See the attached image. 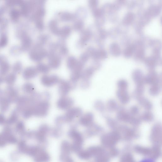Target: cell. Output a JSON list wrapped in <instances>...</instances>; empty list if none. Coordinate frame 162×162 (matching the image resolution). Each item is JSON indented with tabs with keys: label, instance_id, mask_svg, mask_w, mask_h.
Masks as SVG:
<instances>
[{
	"label": "cell",
	"instance_id": "30",
	"mask_svg": "<svg viewBox=\"0 0 162 162\" xmlns=\"http://www.w3.org/2000/svg\"><path fill=\"white\" fill-rule=\"evenodd\" d=\"M74 17V16L68 12L63 13L60 16V18L62 20L64 21H68L72 20Z\"/></svg>",
	"mask_w": 162,
	"mask_h": 162
},
{
	"label": "cell",
	"instance_id": "18",
	"mask_svg": "<svg viewBox=\"0 0 162 162\" xmlns=\"http://www.w3.org/2000/svg\"><path fill=\"white\" fill-rule=\"evenodd\" d=\"M117 119L120 121L129 122L132 117L129 113L123 110H120L117 113Z\"/></svg>",
	"mask_w": 162,
	"mask_h": 162
},
{
	"label": "cell",
	"instance_id": "15",
	"mask_svg": "<svg viewBox=\"0 0 162 162\" xmlns=\"http://www.w3.org/2000/svg\"><path fill=\"white\" fill-rule=\"evenodd\" d=\"M120 129L124 134V138L126 140H130L137 136L136 131L127 127H121Z\"/></svg>",
	"mask_w": 162,
	"mask_h": 162
},
{
	"label": "cell",
	"instance_id": "34",
	"mask_svg": "<svg viewBox=\"0 0 162 162\" xmlns=\"http://www.w3.org/2000/svg\"><path fill=\"white\" fill-rule=\"evenodd\" d=\"M55 124L57 126H61L65 123L63 116H60L56 118Z\"/></svg>",
	"mask_w": 162,
	"mask_h": 162
},
{
	"label": "cell",
	"instance_id": "20",
	"mask_svg": "<svg viewBox=\"0 0 162 162\" xmlns=\"http://www.w3.org/2000/svg\"><path fill=\"white\" fill-rule=\"evenodd\" d=\"M160 146L158 145H154L151 148V152L150 156L152 159H156L160 156L161 151Z\"/></svg>",
	"mask_w": 162,
	"mask_h": 162
},
{
	"label": "cell",
	"instance_id": "6",
	"mask_svg": "<svg viewBox=\"0 0 162 162\" xmlns=\"http://www.w3.org/2000/svg\"><path fill=\"white\" fill-rule=\"evenodd\" d=\"M82 113L81 109L79 107H72L68 109L63 115L65 123L71 122L76 118L80 117Z\"/></svg>",
	"mask_w": 162,
	"mask_h": 162
},
{
	"label": "cell",
	"instance_id": "19",
	"mask_svg": "<svg viewBox=\"0 0 162 162\" xmlns=\"http://www.w3.org/2000/svg\"><path fill=\"white\" fill-rule=\"evenodd\" d=\"M135 152L144 156H150L151 152V148L144 147L140 146H136L134 148Z\"/></svg>",
	"mask_w": 162,
	"mask_h": 162
},
{
	"label": "cell",
	"instance_id": "3",
	"mask_svg": "<svg viewBox=\"0 0 162 162\" xmlns=\"http://www.w3.org/2000/svg\"><path fill=\"white\" fill-rule=\"evenodd\" d=\"M60 160L63 162L73 161L71 156L72 152L71 144L67 141L64 140L61 143L60 146Z\"/></svg>",
	"mask_w": 162,
	"mask_h": 162
},
{
	"label": "cell",
	"instance_id": "26",
	"mask_svg": "<svg viewBox=\"0 0 162 162\" xmlns=\"http://www.w3.org/2000/svg\"><path fill=\"white\" fill-rule=\"evenodd\" d=\"M50 68L49 66L43 63H39L37 68L38 72L44 73H46L49 72Z\"/></svg>",
	"mask_w": 162,
	"mask_h": 162
},
{
	"label": "cell",
	"instance_id": "31",
	"mask_svg": "<svg viewBox=\"0 0 162 162\" xmlns=\"http://www.w3.org/2000/svg\"><path fill=\"white\" fill-rule=\"evenodd\" d=\"M121 161L122 162H133L134 161L133 157L130 153H126L121 157Z\"/></svg>",
	"mask_w": 162,
	"mask_h": 162
},
{
	"label": "cell",
	"instance_id": "11",
	"mask_svg": "<svg viewBox=\"0 0 162 162\" xmlns=\"http://www.w3.org/2000/svg\"><path fill=\"white\" fill-rule=\"evenodd\" d=\"M59 78L57 76L45 75L42 77L41 81L44 86L46 87H50L53 86L59 82Z\"/></svg>",
	"mask_w": 162,
	"mask_h": 162
},
{
	"label": "cell",
	"instance_id": "25",
	"mask_svg": "<svg viewBox=\"0 0 162 162\" xmlns=\"http://www.w3.org/2000/svg\"><path fill=\"white\" fill-rule=\"evenodd\" d=\"M49 27L51 32L56 35H59L60 29L58 26L57 22L55 20H52L49 24Z\"/></svg>",
	"mask_w": 162,
	"mask_h": 162
},
{
	"label": "cell",
	"instance_id": "2",
	"mask_svg": "<svg viewBox=\"0 0 162 162\" xmlns=\"http://www.w3.org/2000/svg\"><path fill=\"white\" fill-rule=\"evenodd\" d=\"M120 138V134L117 131H115L102 135L101 141L104 146L111 148L114 146Z\"/></svg>",
	"mask_w": 162,
	"mask_h": 162
},
{
	"label": "cell",
	"instance_id": "33",
	"mask_svg": "<svg viewBox=\"0 0 162 162\" xmlns=\"http://www.w3.org/2000/svg\"><path fill=\"white\" fill-rule=\"evenodd\" d=\"M107 107L109 111H113L116 110L118 106L117 103L114 101L111 100L107 103Z\"/></svg>",
	"mask_w": 162,
	"mask_h": 162
},
{
	"label": "cell",
	"instance_id": "23",
	"mask_svg": "<svg viewBox=\"0 0 162 162\" xmlns=\"http://www.w3.org/2000/svg\"><path fill=\"white\" fill-rule=\"evenodd\" d=\"M78 61L75 58L70 56L67 60V65L68 68L72 71L77 65Z\"/></svg>",
	"mask_w": 162,
	"mask_h": 162
},
{
	"label": "cell",
	"instance_id": "36",
	"mask_svg": "<svg viewBox=\"0 0 162 162\" xmlns=\"http://www.w3.org/2000/svg\"><path fill=\"white\" fill-rule=\"evenodd\" d=\"M94 107L96 110L100 112H103L104 109V105L103 103L100 101L96 102L94 104Z\"/></svg>",
	"mask_w": 162,
	"mask_h": 162
},
{
	"label": "cell",
	"instance_id": "13",
	"mask_svg": "<svg viewBox=\"0 0 162 162\" xmlns=\"http://www.w3.org/2000/svg\"><path fill=\"white\" fill-rule=\"evenodd\" d=\"M94 117L92 113L87 112L81 115L79 123L82 126L88 127L94 123Z\"/></svg>",
	"mask_w": 162,
	"mask_h": 162
},
{
	"label": "cell",
	"instance_id": "14",
	"mask_svg": "<svg viewBox=\"0 0 162 162\" xmlns=\"http://www.w3.org/2000/svg\"><path fill=\"white\" fill-rule=\"evenodd\" d=\"M87 127L85 133L86 136L87 138L94 136L99 134L102 130L101 127L94 123Z\"/></svg>",
	"mask_w": 162,
	"mask_h": 162
},
{
	"label": "cell",
	"instance_id": "5",
	"mask_svg": "<svg viewBox=\"0 0 162 162\" xmlns=\"http://www.w3.org/2000/svg\"><path fill=\"white\" fill-rule=\"evenodd\" d=\"M50 108V104L48 100H41L38 103L35 109L36 115L39 117L46 116Z\"/></svg>",
	"mask_w": 162,
	"mask_h": 162
},
{
	"label": "cell",
	"instance_id": "37",
	"mask_svg": "<svg viewBox=\"0 0 162 162\" xmlns=\"http://www.w3.org/2000/svg\"><path fill=\"white\" fill-rule=\"evenodd\" d=\"M119 154V151L116 148H111V149L109 152V156L111 157H115L117 156Z\"/></svg>",
	"mask_w": 162,
	"mask_h": 162
},
{
	"label": "cell",
	"instance_id": "24",
	"mask_svg": "<svg viewBox=\"0 0 162 162\" xmlns=\"http://www.w3.org/2000/svg\"><path fill=\"white\" fill-rule=\"evenodd\" d=\"M71 32V29L69 26H66L60 29L59 35L63 38H67Z\"/></svg>",
	"mask_w": 162,
	"mask_h": 162
},
{
	"label": "cell",
	"instance_id": "38",
	"mask_svg": "<svg viewBox=\"0 0 162 162\" xmlns=\"http://www.w3.org/2000/svg\"><path fill=\"white\" fill-rule=\"evenodd\" d=\"M108 124L109 126L112 128H116L117 126V123L116 121L112 119H108L107 120Z\"/></svg>",
	"mask_w": 162,
	"mask_h": 162
},
{
	"label": "cell",
	"instance_id": "9",
	"mask_svg": "<svg viewBox=\"0 0 162 162\" xmlns=\"http://www.w3.org/2000/svg\"><path fill=\"white\" fill-rule=\"evenodd\" d=\"M47 51L42 47L38 44L34 49L32 56L33 59L37 61H40L45 58L48 56Z\"/></svg>",
	"mask_w": 162,
	"mask_h": 162
},
{
	"label": "cell",
	"instance_id": "1",
	"mask_svg": "<svg viewBox=\"0 0 162 162\" xmlns=\"http://www.w3.org/2000/svg\"><path fill=\"white\" fill-rule=\"evenodd\" d=\"M68 136L72 140V143L71 144L72 151L78 153L82 149L84 142L82 134L75 127H73L68 131Z\"/></svg>",
	"mask_w": 162,
	"mask_h": 162
},
{
	"label": "cell",
	"instance_id": "22",
	"mask_svg": "<svg viewBox=\"0 0 162 162\" xmlns=\"http://www.w3.org/2000/svg\"><path fill=\"white\" fill-rule=\"evenodd\" d=\"M50 134L51 136L55 138H58L62 134V130L60 126H57L53 128L50 129Z\"/></svg>",
	"mask_w": 162,
	"mask_h": 162
},
{
	"label": "cell",
	"instance_id": "17",
	"mask_svg": "<svg viewBox=\"0 0 162 162\" xmlns=\"http://www.w3.org/2000/svg\"><path fill=\"white\" fill-rule=\"evenodd\" d=\"M50 159V156L45 148L42 149L36 155V160L38 161H49Z\"/></svg>",
	"mask_w": 162,
	"mask_h": 162
},
{
	"label": "cell",
	"instance_id": "39",
	"mask_svg": "<svg viewBox=\"0 0 162 162\" xmlns=\"http://www.w3.org/2000/svg\"><path fill=\"white\" fill-rule=\"evenodd\" d=\"M48 37L46 35H42L41 36L40 39H39V41L40 42L39 43V44L42 46L44 44L47 42L48 40Z\"/></svg>",
	"mask_w": 162,
	"mask_h": 162
},
{
	"label": "cell",
	"instance_id": "32",
	"mask_svg": "<svg viewBox=\"0 0 162 162\" xmlns=\"http://www.w3.org/2000/svg\"><path fill=\"white\" fill-rule=\"evenodd\" d=\"M139 103L144 108L148 110H150L152 108L151 103L146 99H141L139 100Z\"/></svg>",
	"mask_w": 162,
	"mask_h": 162
},
{
	"label": "cell",
	"instance_id": "4",
	"mask_svg": "<svg viewBox=\"0 0 162 162\" xmlns=\"http://www.w3.org/2000/svg\"><path fill=\"white\" fill-rule=\"evenodd\" d=\"M150 139L154 145L160 146L161 144V126L159 124H156L153 126L151 130Z\"/></svg>",
	"mask_w": 162,
	"mask_h": 162
},
{
	"label": "cell",
	"instance_id": "41",
	"mask_svg": "<svg viewBox=\"0 0 162 162\" xmlns=\"http://www.w3.org/2000/svg\"><path fill=\"white\" fill-rule=\"evenodd\" d=\"M88 58V55L86 53H83L80 58V62L84 64Z\"/></svg>",
	"mask_w": 162,
	"mask_h": 162
},
{
	"label": "cell",
	"instance_id": "10",
	"mask_svg": "<svg viewBox=\"0 0 162 162\" xmlns=\"http://www.w3.org/2000/svg\"><path fill=\"white\" fill-rule=\"evenodd\" d=\"M49 66L53 69H56L59 67L61 63L60 56L55 53V51H50L48 54Z\"/></svg>",
	"mask_w": 162,
	"mask_h": 162
},
{
	"label": "cell",
	"instance_id": "12",
	"mask_svg": "<svg viewBox=\"0 0 162 162\" xmlns=\"http://www.w3.org/2000/svg\"><path fill=\"white\" fill-rule=\"evenodd\" d=\"M59 83V92L62 96H67L73 87L71 84L67 81L60 80Z\"/></svg>",
	"mask_w": 162,
	"mask_h": 162
},
{
	"label": "cell",
	"instance_id": "28",
	"mask_svg": "<svg viewBox=\"0 0 162 162\" xmlns=\"http://www.w3.org/2000/svg\"><path fill=\"white\" fill-rule=\"evenodd\" d=\"M58 49H59V53L61 55H67L68 53L67 47L65 43L63 42H60L57 44Z\"/></svg>",
	"mask_w": 162,
	"mask_h": 162
},
{
	"label": "cell",
	"instance_id": "8",
	"mask_svg": "<svg viewBox=\"0 0 162 162\" xmlns=\"http://www.w3.org/2000/svg\"><path fill=\"white\" fill-rule=\"evenodd\" d=\"M74 101L71 98L67 96H62L57 103V106L60 110H68L72 107Z\"/></svg>",
	"mask_w": 162,
	"mask_h": 162
},
{
	"label": "cell",
	"instance_id": "7",
	"mask_svg": "<svg viewBox=\"0 0 162 162\" xmlns=\"http://www.w3.org/2000/svg\"><path fill=\"white\" fill-rule=\"evenodd\" d=\"M50 129L49 127L46 124H42L39 127L36 137L37 141L41 145L46 143L47 135L50 133Z\"/></svg>",
	"mask_w": 162,
	"mask_h": 162
},
{
	"label": "cell",
	"instance_id": "35",
	"mask_svg": "<svg viewBox=\"0 0 162 162\" xmlns=\"http://www.w3.org/2000/svg\"><path fill=\"white\" fill-rule=\"evenodd\" d=\"M84 26V23L81 20L78 21L74 24L73 28L74 30L77 31L81 30Z\"/></svg>",
	"mask_w": 162,
	"mask_h": 162
},
{
	"label": "cell",
	"instance_id": "27",
	"mask_svg": "<svg viewBox=\"0 0 162 162\" xmlns=\"http://www.w3.org/2000/svg\"><path fill=\"white\" fill-rule=\"evenodd\" d=\"M78 156L80 159L83 160H88L91 158L89 153L87 150L82 149L77 153Z\"/></svg>",
	"mask_w": 162,
	"mask_h": 162
},
{
	"label": "cell",
	"instance_id": "40",
	"mask_svg": "<svg viewBox=\"0 0 162 162\" xmlns=\"http://www.w3.org/2000/svg\"><path fill=\"white\" fill-rule=\"evenodd\" d=\"M130 112L131 115H136L139 112L138 108L137 106L131 107L130 109Z\"/></svg>",
	"mask_w": 162,
	"mask_h": 162
},
{
	"label": "cell",
	"instance_id": "29",
	"mask_svg": "<svg viewBox=\"0 0 162 162\" xmlns=\"http://www.w3.org/2000/svg\"><path fill=\"white\" fill-rule=\"evenodd\" d=\"M154 116L150 112H144L141 117V119L145 122H151L154 120Z\"/></svg>",
	"mask_w": 162,
	"mask_h": 162
},
{
	"label": "cell",
	"instance_id": "16",
	"mask_svg": "<svg viewBox=\"0 0 162 162\" xmlns=\"http://www.w3.org/2000/svg\"><path fill=\"white\" fill-rule=\"evenodd\" d=\"M91 157H94L95 158L104 153V151L101 147L98 146H92L87 149Z\"/></svg>",
	"mask_w": 162,
	"mask_h": 162
},
{
	"label": "cell",
	"instance_id": "21",
	"mask_svg": "<svg viewBox=\"0 0 162 162\" xmlns=\"http://www.w3.org/2000/svg\"><path fill=\"white\" fill-rule=\"evenodd\" d=\"M89 39V35L86 31H83L81 33L78 45L80 47H84L88 41Z\"/></svg>",
	"mask_w": 162,
	"mask_h": 162
}]
</instances>
